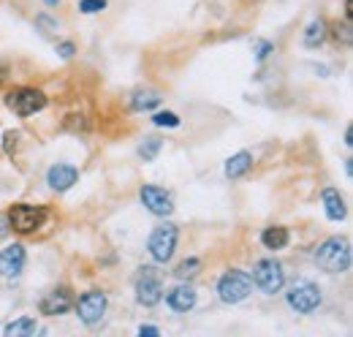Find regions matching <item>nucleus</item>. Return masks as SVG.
<instances>
[{"mask_svg": "<svg viewBox=\"0 0 353 337\" xmlns=\"http://www.w3.org/2000/svg\"><path fill=\"white\" fill-rule=\"evenodd\" d=\"M57 55H60V57H65V60H68V57H74V44L71 41L57 44Z\"/></svg>", "mask_w": 353, "mask_h": 337, "instance_id": "cd10ccee", "label": "nucleus"}, {"mask_svg": "<svg viewBox=\"0 0 353 337\" xmlns=\"http://www.w3.org/2000/svg\"><path fill=\"white\" fill-rule=\"evenodd\" d=\"M152 123L158 128H176L179 126V117H176L174 112H158V115L152 117Z\"/></svg>", "mask_w": 353, "mask_h": 337, "instance_id": "b1692460", "label": "nucleus"}, {"mask_svg": "<svg viewBox=\"0 0 353 337\" xmlns=\"http://www.w3.org/2000/svg\"><path fill=\"white\" fill-rule=\"evenodd\" d=\"M285 302H288V307H291L294 313L310 316V313H315V310L321 307V289H318L315 283H310V280H296V283L288 289Z\"/></svg>", "mask_w": 353, "mask_h": 337, "instance_id": "0eeeda50", "label": "nucleus"}, {"mask_svg": "<svg viewBox=\"0 0 353 337\" xmlns=\"http://www.w3.org/2000/svg\"><path fill=\"white\" fill-rule=\"evenodd\" d=\"M353 6H351V0H345V22H351V17H353V11H351Z\"/></svg>", "mask_w": 353, "mask_h": 337, "instance_id": "2f4dec72", "label": "nucleus"}, {"mask_svg": "<svg viewBox=\"0 0 353 337\" xmlns=\"http://www.w3.org/2000/svg\"><path fill=\"white\" fill-rule=\"evenodd\" d=\"M250 291H253V280L242 269H228V272H223L221 280H218V296H221V302H225V305L245 302L250 296Z\"/></svg>", "mask_w": 353, "mask_h": 337, "instance_id": "f03ea898", "label": "nucleus"}, {"mask_svg": "<svg viewBox=\"0 0 353 337\" xmlns=\"http://www.w3.org/2000/svg\"><path fill=\"white\" fill-rule=\"evenodd\" d=\"M46 6H57V3H60V0H44Z\"/></svg>", "mask_w": 353, "mask_h": 337, "instance_id": "72a5a7b5", "label": "nucleus"}, {"mask_svg": "<svg viewBox=\"0 0 353 337\" xmlns=\"http://www.w3.org/2000/svg\"><path fill=\"white\" fill-rule=\"evenodd\" d=\"M250 166H253V155L248 150H242V153H236V155H231L225 161V177L228 180H239V177H245L250 171Z\"/></svg>", "mask_w": 353, "mask_h": 337, "instance_id": "f3484780", "label": "nucleus"}, {"mask_svg": "<svg viewBox=\"0 0 353 337\" xmlns=\"http://www.w3.org/2000/svg\"><path fill=\"white\" fill-rule=\"evenodd\" d=\"M345 147H353V131L345 128Z\"/></svg>", "mask_w": 353, "mask_h": 337, "instance_id": "7c9ffc66", "label": "nucleus"}, {"mask_svg": "<svg viewBox=\"0 0 353 337\" xmlns=\"http://www.w3.org/2000/svg\"><path fill=\"white\" fill-rule=\"evenodd\" d=\"M6 106L19 117H30L46 106V95L36 87H17L6 95Z\"/></svg>", "mask_w": 353, "mask_h": 337, "instance_id": "423d86ee", "label": "nucleus"}, {"mask_svg": "<svg viewBox=\"0 0 353 337\" xmlns=\"http://www.w3.org/2000/svg\"><path fill=\"white\" fill-rule=\"evenodd\" d=\"M176 240H179V229L174 223H161L152 229L150 240H147V251L152 256V261L166 264L176 251Z\"/></svg>", "mask_w": 353, "mask_h": 337, "instance_id": "7ed1b4c3", "label": "nucleus"}, {"mask_svg": "<svg viewBox=\"0 0 353 337\" xmlns=\"http://www.w3.org/2000/svg\"><path fill=\"white\" fill-rule=\"evenodd\" d=\"M139 335H141V337H155V335H158V329H155V327H141V329H139Z\"/></svg>", "mask_w": 353, "mask_h": 337, "instance_id": "c756f323", "label": "nucleus"}, {"mask_svg": "<svg viewBox=\"0 0 353 337\" xmlns=\"http://www.w3.org/2000/svg\"><path fill=\"white\" fill-rule=\"evenodd\" d=\"M323 41H326V22H323V19H312L307 25V30H305L302 44H305L307 49H318Z\"/></svg>", "mask_w": 353, "mask_h": 337, "instance_id": "aec40b11", "label": "nucleus"}, {"mask_svg": "<svg viewBox=\"0 0 353 337\" xmlns=\"http://www.w3.org/2000/svg\"><path fill=\"white\" fill-rule=\"evenodd\" d=\"M163 296H166V305H169L174 313H188V310L196 307V289L188 286V280H182L179 286L169 289V291H163Z\"/></svg>", "mask_w": 353, "mask_h": 337, "instance_id": "4468645a", "label": "nucleus"}, {"mask_svg": "<svg viewBox=\"0 0 353 337\" xmlns=\"http://www.w3.org/2000/svg\"><path fill=\"white\" fill-rule=\"evenodd\" d=\"M312 258H315V264H318L323 272H329V275L348 272V267H351V242H348L345 237H329V240H323V242L315 248Z\"/></svg>", "mask_w": 353, "mask_h": 337, "instance_id": "f257e3e1", "label": "nucleus"}, {"mask_svg": "<svg viewBox=\"0 0 353 337\" xmlns=\"http://www.w3.org/2000/svg\"><path fill=\"white\" fill-rule=\"evenodd\" d=\"M106 8V0H79V11L82 14H98Z\"/></svg>", "mask_w": 353, "mask_h": 337, "instance_id": "393cba45", "label": "nucleus"}, {"mask_svg": "<svg viewBox=\"0 0 353 337\" xmlns=\"http://www.w3.org/2000/svg\"><path fill=\"white\" fill-rule=\"evenodd\" d=\"M139 199H141V204L147 210L152 212V215H158V218H166V215H172V210H174L172 193L163 191V188H158V185H141Z\"/></svg>", "mask_w": 353, "mask_h": 337, "instance_id": "9d476101", "label": "nucleus"}, {"mask_svg": "<svg viewBox=\"0 0 353 337\" xmlns=\"http://www.w3.org/2000/svg\"><path fill=\"white\" fill-rule=\"evenodd\" d=\"M321 199H323V210H326V218H329V220H334V223L345 220L348 210H345V202H343L340 191H334V188H323Z\"/></svg>", "mask_w": 353, "mask_h": 337, "instance_id": "2eb2a0df", "label": "nucleus"}, {"mask_svg": "<svg viewBox=\"0 0 353 337\" xmlns=\"http://www.w3.org/2000/svg\"><path fill=\"white\" fill-rule=\"evenodd\" d=\"M77 307V316L85 327H98L106 316V307H109V299L103 291H88V294L79 296V302L74 305Z\"/></svg>", "mask_w": 353, "mask_h": 337, "instance_id": "1a4fd4ad", "label": "nucleus"}, {"mask_svg": "<svg viewBox=\"0 0 353 337\" xmlns=\"http://www.w3.org/2000/svg\"><path fill=\"white\" fill-rule=\"evenodd\" d=\"M77 180H79V171L71 164H54L46 171V185L57 193H65L71 185H77Z\"/></svg>", "mask_w": 353, "mask_h": 337, "instance_id": "ddd939ff", "label": "nucleus"}, {"mask_svg": "<svg viewBox=\"0 0 353 337\" xmlns=\"http://www.w3.org/2000/svg\"><path fill=\"white\" fill-rule=\"evenodd\" d=\"M28 253L22 245H8L0 251V278H19L25 269Z\"/></svg>", "mask_w": 353, "mask_h": 337, "instance_id": "9b49d317", "label": "nucleus"}, {"mask_svg": "<svg viewBox=\"0 0 353 337\" xmlns=\"http://www.w3.org/2000/svg\"><path fill=\"white\" fill-rule=\"evenodd\" d=\"M332 39H334V41H337V44H345V46H348V44L353 41V36H351V25H348V22H345V25H340V22H337V25L332 28Z\"/></svg>", "mask_w": 353, "mask_h": 337, "instance_id": "5701e85b", "label": "nucleus"}, {"mask_svg": "<svg viewBox=\"0 0 353 337\" xmlns=\"http://www.w3.org/2000/svg\"><path fill=\"white\" fill-rule=\"evenodd\" d=\"M36 25H39L44 33H57V22H54L49 14H41V17L36 19Z\"/></svg>", "mask_w": 353, "mask_h": 337, "instance_id": "a878e982", "label": "nucleus"}, {"mask_svg": "<svg viewBox=\"0 0 353 337\" xmlns=\"http://www.w3.org/2000/svg\"><path fill=\"white\" fill-rule=\"evenodd\" d=\"M8 231H11V226H8V218H6V215H0V240H3Z\"/></svg>", "mask_w": 353, "mask_h": 337, "instance_id": "c85d7f7f", "label": "nucleus"}, {"mask_svg": "<svg viewBox=\"0 0 353 337\" xmlns=\"http://www.w3.org/2000/svg\"><path fill=\"white\" fill-rule=\"evenodd\" d=\"M6 218H8V226L17 234H33L44 226L46 210L44 207H33V204H14Z\"/></svg>", "mask_w": 353, "mask_h": 337, "instance_id": "6e6552de", "label": "nucleus"}, {"mask_svg": "<svg viewBox=\"0 0 353 337\" xmlns=\"http://www.w3.org/2000/svg\"><path fill=\"white\" fill-rule=\"evenodd\" d=\"M199 269H201V261H199V258H185L174 269V275H176V280H190V278L199 275Z\"/></svg>", "mask_w": 353, "mask_h": 337, "instance_id": "4be33fe9", "label": "nucleus"}, {"mask_svg": "<svg viewBox=\"0 0 353 337\" xmlns=\"http://www.w3.org/2000/svg\"><path fill=\"white\" fill-rule=\"evenodd\" d=\"M74 307V296L68 289H54V291H49V294L41 296V302H39V310H41V316H63V313H68Z\"/></svg>", "mask_w": 353, "mask_h": 337, "instance_id": "f8f14e48", "label": "nucleus"}, {"mask_svg": "<svg viewBox=\"0 0 353 337\" xmlns=\"http://www.w3.org/2000/svg\"><path fill=\"white\" fill-rule=\"evenodd\" d=\"M272 49H274V46H272V44H269V41H259V52H256V57H259V63H264L266 57L272 55Z\"/></svg>", "mask_w": 353, "mask_h": 337, "instance_id": "bb28decb", "label": "nucleus"}, {"mask_svg": "<svg viewBox=\"0 0 353 337\" xmlns=\"http://www.w3.org/2000/svg\"><path fill=\"white\" fill-rule=\"evenodd\" d=\"M250 280H253L264 294H277V291L285 286V269H283V264H280L277 258H261V261H256Z\"/></svg>", "mask_w": 353, "mask_h": 337, "instance_id": "20e7f679", "label": "nucleus"}, {"mask_svg": "<svg viewBox=\"0 0 353 337\" xmlns=\"http://www.w3.org/2000/svg\"><path fill=\"white\" fill-rule=\"evenodd\" d=\"M161 93L158 90H139V93H133V101L131 106L136 112H150V109H155V106H161Z\"/></svg>", "mask_w": 353, "mask_h": 337, "instance_id": "6ab92c4d", "label": "nucleus"}, {"mask_svg": "<svg viewBox=\"0 0 353 337\" xmlns=\"http://www.w3.org/2000/svg\"><path fill=\"white\" fill-rule=\"evenodd\" d=\"M161 147H163V142H161L158 136H147V139L139 144V158H144V161H155V155L161 153Z\"/></svg>", "mask_w": 353, "mask_h": 337, "instance_id": "412c9836", "label": "nucleus"}, {"mask_svg": "<svg viewBox=\"0 0 353 337\" xmlns=\"http://www.w3.org/2000/svg\"><path fill=\"white\" fill-rule=\"evenodd\" d=\"M345 174H348V177H351V174H353V161H351V158L345 161Z\"/></svg>", "mask_w": 353, "mask_h": 337, "instance_id": "473e14b6", "label": "nucleus"}, {"mask_svg": "<svg viewBox=\"0 0 353 337\" xmlns=\"http://www.w3.org/2000/svg\"><path fill=\"white\" fill-rule=\"evenodd\" d=\"M288 242H291V234L283 226H269V229L261 231V245L266 251H283Z\"/></svg>", "mask_w": 353, "mask_h": 337, "instance_id": "dca6fc26", "label": "nucleus"}, {"mask_svg": "<svg viewBox=\"0 0 353 337\" xmlns=\"http://www.w3.org/2000/svg\"><path fill=\"white\" fill-rule=\"evenodd\" d=\"M163 299V275L155 267H141L136 278V302L144 307H155Z\"/></svg>", "mask_w": 353, "mask_h": 337, "instance_id": "39448f33", "label": "nucleus"}, {"mask_svg": "<svg viewBox=\"0 0 353 337\" xmlns=\"http://www.w3.org/2000/svg\"><path fill=\"white\" fill-rule=\"evenodd\" d=\"M36 332H39V324H36V318H30V316H22V318L6 324V329H3L6 337H30V335H36Z\"/></svg>", "mask_w": 353, "mask_h": 337, "instance_id": "a211bd4d", "label": "nucleus"}]
</instances>
